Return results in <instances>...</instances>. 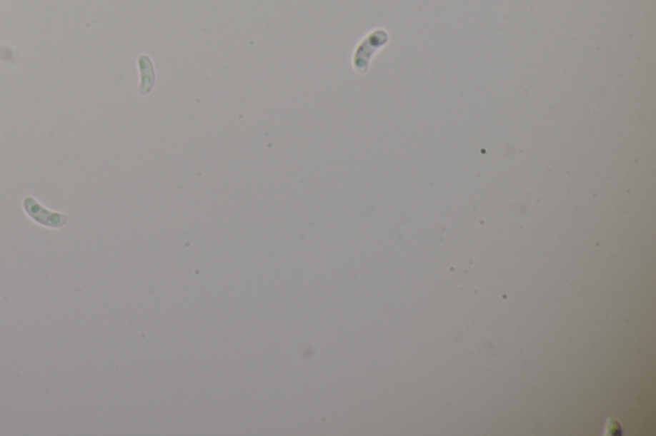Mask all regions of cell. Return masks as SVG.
<instances>
[{"label":"cell","mask_w":656,"mask_h":436,"mask_svg":"<svg viewBox=\"0 0 656 436\" xmlns=\"http://www.w3.org/2000/svg\"><path fill=\"white\" fill-rule=\"evenodd\" d=\"M24 209L32 220L36 221L37 224H41L44 227L62 228L69 220L66 214L53 213L45 209L31 196H27L24 200Z\"/></svg>","instance_id":"6da1fadb"},{"label":"cell","mask_w":656,"mask_h":436,"mask_svg":"<svg viewBox=\"0 0 656 436\" xmlns=\"http://www.w3.org/2000/svg\"><path fill=\"white\" fill-rule=\"evenodd\" d=\"M139 68H140V73H141V83L139 87V91L141 95H146V93L151 91V88L154 86V68H153L151 59L148 56H140L139 58Z\"/></svg>","instance_id":"7a4b0ae2"}]
</instances>
